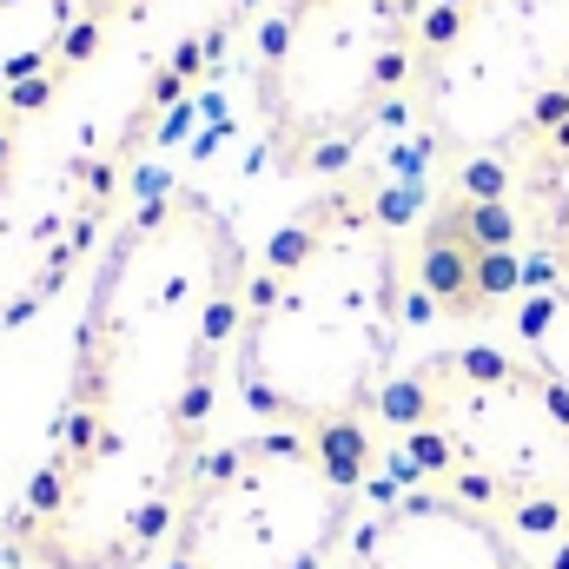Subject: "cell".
I'll list each match as a JSON object with an SVG mask.
<instances>
[{
  "label": "cell",
  "mask_w": 569,
  "mask_h": 569,
  "mask_svg": "<svg viewBox=\"0 0 569 569\" xmlns=\"http://www.w3.org/2000/svg\"><path fill=\"white\" fill-rule=\"evenodd\" d=\"M371 430H246L212 443L172 510L159 569H331L358 530Z\"/></svg>",
  "instance_id": "4"
},
{
  "label": "cell",
  "mask_w": 569,
  "mask_h": 569,
  "mask_svg": "<svg viewBox=\"0 0 569 569\" xmlns=\"http://www.w3.org/2000/svg\"><path fill=\"white\" fill-rule=\"evenodd\" d=\"M331 569H530L510 523L490 510L443 497V490H405L385 510H371Z\"/></svg>",
  "instance_id": "8"
},
{
  "label": "cell",
  "mask_w": 569,
  "mask_h": 569,
  "mask_svg": "<svg viewBox=\"0 0 569 569\" xmlns=\"http://www.w3.org/2000/svg\"><path fill=\"white\" fill-rule=\"evenodd\" d=\"M80 13L73 0H0V93L60 67Z\"/></svg>",
  "instance_id": "10"
},
{
  "label": "cell",
  "mask_w": 569,
  "mask_h": 569,
  "mask_svg": "<svg viewBox=\"0 0 569 569\" xmlns=\"http://www.w3.org/2000/svg\"><path fill=\"white\" fill-rule=\"evenodd\" d=\"M246 246L199 186H159L107 239L67 398L7 517L20 569H146L212 450L219 378L246 318Z\"/></svg>",
  "instance_id": "1"
},
{
  "label": "cell",
  "mask_w": 569,
  "mask_h": 569,
  "mask_svg": "<svg viewBox=\"0 0 569 569\" xmlns=\"http://www.w3.org/2000/svg\"><path fill=\"white\" fill-rule=\"evenodd\" d=\"M430 0H284L252 60V107L266 159L284 179L345 166L378 133L418 73Z\"/></svg>",
  "instance_id": "5"
},
{
  "label": "cell",
  "mask_w": 569,
  "mask_h": 569,
  "mask_svg": "<svg viewBox=\"0 0 569 569\" xmlns=\"http://www.w3.org/2000/svg\"><path fill=\"white\" fill-rule=\"evenodd\" d=\"M378 425L418 490L463 497L497 523H569V391L503 345H450L398 371Z\"/></svg>",
  "instance_id": "3"
},
{
  "label": "cell",
  "mask_w": 569,
  "mask_h": 569,
  "mask_svg": "<svg viewBox=\"0 0 569 569\" xmlns=\"http://www.w3.org/2000/svg\"><path fill=\"white\" fill-rule=\"evenodd\" d=\"M120 166H127V146H27L20 127L7 133L0 146V331L27 325L93 252L113 212Z\"/></svg>",
  "instance_id": "7"
},
{
  "label": "cell",
  "mask_w": 569,
  "mask_h": 569,
  "mask_svg": "<svg viewBox=\"0 0 569 569\" xmlns=\"http://www.w3.org/2000/svg\"><path fill=\"white\" fill-rule=\"evenodd\" d=\"M411 246L391 192L345 172L298 206L246 284L232 345L239 405L272 430H371L405 331Z\"/></svg>",
  "instance_id": "2"
},
{
  "label": "cell",
  "mask_w": 569,
  "mask_h": 569,
  "mask_svg": "<svg viewBox=\"0 0 569 569\" xmlns=\"http://www.w3.org/2000/svg\"><path fill=\"white\" fill-rule=\"evenodd\" d=\"M503 206L517 219L523 259L543 272V284L569 291V120L503 166Z\"/></svg>",
  "instance_id": "9"
},
{
  "label": "cell",
  "mask_w": 569,
  "mask_h": 569,
  "mask_svg": "<svg viewBox=\"0 0 569 569\" xmlns=\"http://www.w3.org/2000/svg\"><path fill=\"white\" fill-rule=\"evenodd\" d=\"M7 133H13V120H7V93H0V146H7Z\"/></svg>",
  "instance_id": "13"
},
{
  "label": "cell",
  "mask_w": 569,
  "mask_h": 569,
  "mask_svg": "<svg viewBox=\"0 0 569 569\" xmlns=\"http://www.w3.org/2000/svg\"><path fill=\"white\" fill-rule=\"evenodd\" d=\"M543 569H569V523L557 530V543H550V563H543Z\"/></svg>",
  "instance_id": "12"
},
{
  "label": "cell",
  "mask_w": 569,
  "mask_h": 569,
  "mask_svg": "<svg viewBox=\"0 0 569 569\" xmlns=\"http://www.w3.org/2000/svg\"><path fill=\"white\" fill-rule=\"evenodd\" d=\"M405 107L450 172L510 166L569 120V0H430Z\"/></svg>",
  "instance_id": "6"
},
{
  "label": "cell",
  "mask_w": 569,
  "mask_h": 569,
  "mask_svg": "<svg viewBox=\"0 0 569 569\" xmlns=\"http://www.w3.org/2000/svg\"><path fill=\"white\" fill-rule=\"evenodd\" d=\"M517 345L537 371H550L569 391V291L563 284H530L517 298Z\"/></svg>",
  "instance_id": "11"
}]
</instances>
